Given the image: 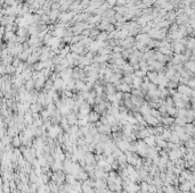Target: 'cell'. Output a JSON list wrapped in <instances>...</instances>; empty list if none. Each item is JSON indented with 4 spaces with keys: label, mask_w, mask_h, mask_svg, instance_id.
I'll use <instances>...</instances> for the list:
<instances>
[{
    "label": "cell",
    "mask_w": 195,
    "mask_h": 193,
    "mask_svg": "<svg viewBox=\"0 0 195 193\" xmlns=\"http://www.w3.org/2000/svg\"><path fill=\"white\" fill-rule=\"evenodd\" d=\"M192 185L193 184H191V182L185 181V182L181 183V185H180V190H181V191H189V187H191Z\"/></svg>",
    "instance_id": "obj_1"
},
{
    "label": "cell",
    "mask_w": 195,
    "mask_h": 193,
    "mask_svg": "<svg viewBox=\"0 0 195 193\" xmlns=\"http://www.w3.org/2000/svg\"><path fill=\"white\" fill-rule=\"evenodd\" d=\"M88 119H89V122H96L97 119H98V115L96 113H91L88 116Z\"/></svg>",
    "instance_id": "obj_2"
}]
</instances>
